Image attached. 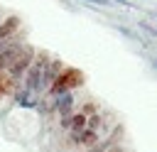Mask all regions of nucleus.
I'll use <instances>...</instances> for the list:
<instances>
[{
    "mask_svg": "<svg viewBox=\"0 0 157 152\" xmlns=\"http://www.w3.org/2000/svg\"><path fill=\"white\" fill-rule=\"evenodd\" d=\"M86 120H88V115H83L81 110L78 113H71V118H69V132H78V130H83L86 127Z\"/></svg>",
    "mask_w": 157,
    "mask_h": 152,
    "instance_id": "obj_11",
    "label": "nucleus"
},
{
    "mask_svg": "<svg viewBox=\"0 0 157 152\" xmlns=\"http://www.w3.org/2000/svg\"><path fill=\"white\" fill-rule=\"evenodd\" d=\"M137 27H140L142 32H147L150 37H155V34H157V27H152V25H150V22H145V20H142V22H137Z\"/></svg>",
    "mask_w": 157,
    "mask_h": 152,
    "instance_id": "obj_13",
    "label": "nucleus"
},
{
    "mask_svg": "<svg viewBox=\"0 0 157 152\" xmlns=\"http://www.w3.org/2000/svg\"><path fill=\"white\" fill-rule=\"evenodd\" d=\"M47 61H49V54H47L44 49H37L34 61L29 64V69H27L25 76H22V88H27V91L42 96L39 88H42V76H44V66H47Z\"/></svg>",
    "mask_w": 157,
    "mask_h": 152,
    "instance_id": "obj_2",
    "label": "nucleus"
},
{
    "mask_svg": "<svg viewBox=\"0 0 157 152\" xmlns=\"http://www.w3.org/2000/svg\"><path fill=\"white\" fill-rule=\"evenodd\" d=\"M105 152H128V147H125L123 142H118V145H113V147H108Z\"/></svg>",
    "mask_w": 157,
    "mask_h": 152,
    "instance_id": "obj_14",
    "label": "nucleus"
},
{
    "mask_svg": "<svg viewBox=\"0 0 157 152\" xmlns=\"http://www.w3.org/2000/svg\"><path fill=\"white\" fill-rule=\"evenodd\" d=\"M113 2H115V5H123V7H128V5H130L128 0H113Z\"/></svg>",
    "mask_w": 157,
    "mask_h": 152,
    "instance_id": "obj_16",
    "label": "nucleus"
},
{
    "mask_svg": "<svg viewBox=\"0 0 157 152\" xmlns=\"http://www.w3.org/2000/svg\"><path fill=\"white\" fill-rule=\"evenodd\" d=\"M25 44H27V42L22 39V32H17V34H15V39H12V44H10V47H5V49L0 51V74H2V71H7V66L15 61V56L20 54V49H22Z\"/></svg>",
    "mask_w": 157,
    "mask_h": 152,
    "instance_id": "obj_6",
    "label": "nucleus"
},
{
    "mask_svg": "<svg viewBox=\"0 0 157 152\" xmlns=\"http://www.w3.org/2000/svg\"><path fill=\"white\" fill-rule=\"evenodd\" d=\"M34 54H37V47L25 44V47L20 49V54L15 56V61L7 66V71H5V74H10V76H12V81H22L25 71H27V69H29V64L34 61Z\"/></svg>",
    "mask_w": 157,
    "mask_h": 152,
    "instance_id": "obj_3",
    "label": "nucleus"
},
{
    "mask_svg": "<svg viewBox=\"0 0 157 152\" xmlns=\"http://www.w3.org/2000/svg\"><path fill=\"white\" fill-rule=\"evenodd\" d=\"M74 91H66V93H59V96H52V113H56L59 118H69L74 113Z\"/></svg>",
    "mask_w": 157,
    "mask_h": 152,
    "instance_id": "obj_4",
    "label": "nucleus"
},
{
    "mask_svg": "<svg viewBox=\"0 0 157 152\" xmlns=\"http://www.w3.org/2000/svg\"><path fill=\"white\" fill-rule=\"evenodd\" d=\"M86 83V74L78 69V66H64L59 71V76L54 78V83L49 86V96H59V93H66V91H76Z\"/></svg>",
    "mask_w": 157,
    "mask_h": 152,
    "instance_id": "obj_1",
    "label": "nucleus"
},
{
    "mask_svg": "<svg viewBox=\"0 0 157 152\" xmlns=\"http://www.w3.org/2000/svg\"><path fill=\"white\" fill-rule=\"evenodd\" d=\"M152 66H155V69H157V56H155V59H152Z\"/></svg>",
    "mask_w": 157,
    "mask_h": 152,
    "instance_id": "obj_17",
    "label": "nucleus"
},
{
    "mask_svg": "<svg viewBox=\"0 0 157 152\" xmlns=\"http://www.w3.org/2000/svg\"><path fill=\"white\" fill-rule=\"evenodd\" d=\"M15 101H17V105H22V108H37L42 98H39L37 93H32V91H27V88L20 86V88L15 91Z\"/></svg>",
    "mask_w": 157,
    "mask_h": 152,
    "instance_id": "obj_10",
    "label": "nucleus"
},
{
    "mask_svg": "<svg viewBox=\"0 0 157 152\" xmlns=\"http://www.w3.org/2000/svg\"><path fill=\"white\" fill-rule=\"evenodd\" d=\"M81 113H83V115H93V113H98V105H96L93 101H86L83 108H81Z\"/></svg>",
    "mask_w": 157,
    "mask_h": 152,
    "instance_id": "obj_12",
    "label": "nucleus"
},
{
    "mask_svg": "<svg viewBox=\"0 0 157 152\" xmlns=\"http://www.w3.org/2000/svg\"><path fill=\"white\" fill-rule=\"evenodd\" d=\"M123 132H125V130H123V125H115L105 137H101L96 145H91V147H88V150H83V152H105L108 147H113V145L123 142Z\"/></svg>",
    "mask_w": 157,
    "mask_h": 152,
    "instance_id": "obj_7",
    "label": "nucleus"
},
{
    "mask_svg": "<svg viewBox=\"0 0 157 152\" xmlns=\"http://www.w3.org/2000/svg\"><path fill=\"white\" fill-rule=\"evenodd\" d=\"M20 29H22V20H20L17 15H7L5 20H0V42L7 39V37H12V34L20 32Z\"/></svg>",
    "mask_w": 157,
    "mask_h": 152,
    "instance_id": "obj_9",
    "label": "nucleus"
},
{
    "mask_svg": "<svg viewBox=\"0 0 157 152\" xmlns=\"http://www.w3.org/2000/svg\"><path fill=\"white\" fill-rule=\"evenodd\" d=\"M64 69V64L59 61V59H49L47 61V66H44V76H42V88H39V93H47L49 91V86L54 83V78L59 76V71Z\"/></svg>",
    "mask_w": 157,
    "mask_h": 152,
    "instance_id": "obj_8",
    "label": "nucleus"
},
{
    "mask_svg": "<svg viewBox=\"0 0 157 152\" xmlns=\"http://www.w3.org/2000/svg\"><path fill=\"white\" fill-rule=\"evenodd\" d=\"M83 2H91V5H98V7H105V5H110V0H83Z\"/></svg>",
    "mask_w": 157,
    "mask_h": 152,
    "instance_id": "obj_15",
    "label": "nucleus"
},
{
    "mask_svg": "<svg viewBox=\"0 0 157 152\" xmlns=\"http://www.w3.org/2000/svg\"><path fill=\"white\" fill-rule=\"evenodd\" d=\"M69 147H81V150H88L91 145H96L98 140H101V135L96 132V130H88V127H83V130H78V132H69Z\"/></svg>",
    "mask_w": 157,
    "mask_h": 152,
    "instance_id": "obj_5",
    "label": "nucleus"
}]
</instances>
